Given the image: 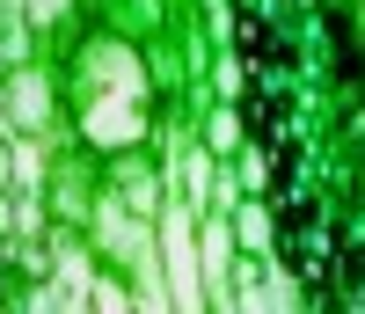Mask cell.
<instances>
[{"mask_svg": "<svg viewBox=\"0 0 365 314\" xmlns=\"http://www.w3.org/2000/svg\"><path fill=\"white\" fill-rule=\"evenodd\" d=\"M161 248H168V307H205L197 300L205 293L197 285V263H190V219H182V212H168V241Z\"/></svg>", "mask_w": 365, "mask_h": 314, "instance_id": "obj_1", "label": "cell"}, {"mask_svg": "<svg viewBox=\"0 0 365 314\" xmlns=\"http://www.w3.org/2000/svg\"><path fill=\"white\" fill-rule=\"evenodd\" d=\"M88 139L96 146H132L139 139V88H125L110 103H88Z\"/></svg>", "mask_w": 365, "mask_h": 314, "instance_id": "obj_2", "label": "cell"}, {"mask_svg": "<svg viewBox=\"0 0 365 314\" xmlns=\"http://www.w3.org/2000/svg\"><path fill=\"white\" fill-rule=\"evenodd\" d=\"M241 241H249V248H270V219L249 205V212H241Z\"/></svg>", "mask_w": 365, "mask_h": 314, "instance_id": "obj_5", "label": "cell"}, {"mask_svg": "<svg viewBox=\"0 0 365 314\" xmlns=\"http://www.w3.org/2000/svg\"><path fill=\"white\" fill-rule=\"evenodd\" d=\"M44 110H51V88H44L37 74H15V88H8V124H15V132H37Z\"/></svg>", "mask_w": 365, "mask_h": 314, "instance_id": "obj_3", "label": "cell"}, {"mask_svg": "<svg viewBox=\"0 0 365 314\" xmlns=\"http://www.w3.org/2000/svg\"><path fill=\"white\" fill-rule=\"evenodd\" d=\"M227 227H205V278H212V285H220V278H227Z\"/></svg>", "mask_w": 365, "mask_h": 314, "instance_id": "obj_4", "label": "cell"}]
</instances>
